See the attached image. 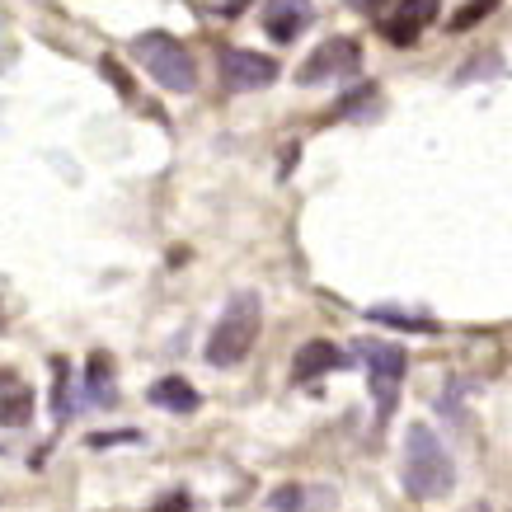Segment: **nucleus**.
<instances>
[{
    "label": "nucleus",
    "mask_w": 512,
    "mask_h": 512,
    "mask_svg": "<svg viewBox=\"0 0 512 512\" xmlns=\"http://www.w3.org/2000/svg\"><path fill=\"white\" fill-rule=\"evenodd\" d=\"M85 395H90L99 409H113V404H118V376H113L109 353H94L90 357V372H85Z\"/></svg>",
    "instance_id": "12"
},
{
    "label": "nucleus",
    "mask_w": 512,
    "mask_h": 512,
    "mask_svg": "<svg viewBox=\"0 0 512 512\" xmlns=\"http://www.w3.org/2000/svg\"><path fill=\"white\" fill-rule=\"evenodd\" d=\"M245 5H249V0H217V10H221V15H240Z\"/></svg>",
    "instance_id": "18"
},
{
    "label": "nucleus",
    "mask_w": 512,
    "mask_h": 512,
    "mask_svg": "<svg viewBox=\"0 0 512 512\" xmlns=\"http://www.w3.org/2000/svg\"><path fill=\"white\" fill-rule=\"evenodd\" d=\"M315 19V5L311 0H268L264 5V33L273 38V43H296L301 33L311 29Z\"/></svg>",
    "instance_id": "7"
},
{
    "label": "nucleus",
    "mask_w": 512,
    "mask_h": 512,
    "mask_svg": "<svg viewBox=\"0 0 512 512\" xmlns=\"http://www.w3.org/2000/svg\"><path fill=\"white\" fill-rule=\"evenodd\" d=\"M400 484H404V494L419 498V503L447 498L451 489H456V461H451V451L442 447V437H437L428 423H414V428L404 433Z\"/></svg>",
    "instance_id": "1"
},
{
    "label": "nucleus",
    "mask_w": 512,
    "mask_h": 512,
    "mask_svg": "<svg viewBox=\"0 0 512 512\" xmlns=\"http://www.w3.org/2000/svg\"><path fill=\"white\" fill-rule=\"evenodd\" d=\"M132 62L170 94H193V85H198V62L188 57V47L160 29L132 38Z\"/></svg>",
    "instance_id": "3"
},
{
    "label": "nucleus",
    "mask_w": 512,
    "mask_h": 512,
    "mask_svg": "<svg viewBox=\"0 0 512 512\" xmlns=\"http://www.w3.org/2000/svg\"><path fill=\"white\" fill-rule=\"evenodd\" d=\"M437 10H442L437 0H400V5H395V15L381 19V33H386L395 47L419 43V33L437 19Z\"/></svg>",
    "instance_id": "8"
},
{
    "label": "nucleus",
    "mask_w": 512,
    "mask_h": 512,
    "mask_svg": "<svg viewBox=\"0 0 512 512\" xmlns=\"http://www.w3.org/2000/svg\"><path fill=\"white\" fill-rule=\"evenodd\" d=\"M489 10H498V0H470V5H461V15L451 19V29H475Z\"/></svg>",
    "instance_id": "16"
},
{
    "label": "nucleus",
    "mask_w": 512,
    "mask_h": 512,
    "mask_svg": "<svg viewBox=\"0 0 512 512\" xmlns=\"http://www.w3.org/2000/svg\"><path fill=\"white\" fill-rule=\"evenodd\" d=\"M76 390H71V367H66L62 357L52 362V419L66 423L71 414H76V400H71Z\"/></svg>",
    "instance_id": "13"
},
{
    "label": "nucleus",
    "mask_w": 512,
    "mask_h": 512,
    "mask_svg": "<svg viewBox=\"0 0 512 512\" xmlns=\"http://www.w3.org/2000/svg\"><path fill=\"white\" fill-rule=\"evenodd\" d=\"M259 329H264V301H259V292H235L231 301H226V311H221V320L212 325V334H207V362L212 367H235V362H245L249 348L259 343Z\"/></svg>",
    "instance_id": "2"
},
{
    "label": "nucleus",
    "mask_w": 512,
    "mask_h": 512,
    "mask_svg": "<svg viewBox=\"0 0 512 512\" xmlns=\"http://www.w3.org/2000/svg\"><path fill=\"white\" fill-rule=\"evenodd\" d=\"M367 320H376V325H395V329H414V334H433L437 329V320H428V315H409V311H395V306H372Z\"/></svg>",
    "instance_id": "14"
},
{
    "label": "nucleus",
    "mask_w": 512,
    "mask_h": 512,
    "mask_svg": "<svg viewBox=\"0 0 512 512\" xmlns=\"http://www.w3.org/2000/svg\"><path fill=\"white\" fill-rule=\"evenodd\" d=\"M278 80V62L264 57V52H245V47H231L221 52V85L231 94H249V90H264Z\"/></svg>",
    "instance_id": "6"
},
{
    "label": "nucleus",
    "mask_w": 512,
    "mask_h": 512,
    "mask_svg": "<svg viewBox=\"0 0 512 512\" xmlns=\"http://www.w3.org/2000/svg\"><path fill=\"white\" fill-rule=\"evenodd\" d=\"M146 400L156 404V409H170V414H198V404H202L198 390L188 386L184 376H160Z\"/></svg>",
    "instance_id": "10"
},
{
    "label": "nucleus",
    "mask_w": 512,
    "mask_h": 512,
    "mask_svg": "<svg viewBox=\"0 0 512 512\" xmlns=\"http://www.w3.org/2000/svg\"><path fill=\"white\" fill-rule=\"evenodd\" d=\"M348 5H353V10H362V15H372V10H381L386 0H348Z\"/></svg>",
    "instance_id": "19"
},
{
    "label": "nucleus",
    "mask_w": 512,
    "mask_h": 512,
    "mask_svg": "<svg viewBox=\"0 0 512 512\" xmlns=\"http://www.w3.org/2000/svg\"><path fill=\"white\" fill-rule=\"evenodd\" d=\"M156 512H188V494H170V498H160V508Z\"/></svg>",
    "instance_id": "17"
},
{
    "label": "nucleus",
    "mask_w": 512,
    "mask_h": 512,
    "mask_svg": "<svg viewBox=\"0 0 512 512\" xmlns=\"http://www.w3.org/2000/svg\"><path fill=\"white\" fill-rule=\"evenodd\" d=\"M362 71V43L357 38H325L306 62L296 66V85H325V80H348Z\"/></svg>",
    "instance_id": "5"
},
{
    "label": "nucleus",
    "mask_w": 512,
    "mask_h": 512,
    "mask_svg": "<svg viewBox=\"0 0 512 512\" xmlns=\"http://www.w3.org/2000/svg\"><path fill=\"white\" fill-rule=\"evenodd\" d=\"M306 498H311V489H301V484H282V489L268 494V508L273 512H306Z\"/></svg>",
    "instance_id": "15"
},
{
    "label": "nucleus",
    "mask_w": 512,
    "mask_h": 512,
    "mask_svg": "<svg viewBox=\"0 0 512 512\" xmlns=\"http://www.w3.org/2000/svg\"><path fill=\"white\" fill-rule=\"evenodd\" d=\"M339 367H348V357H343L334 343L315 339V343H306V348L296 353V362H292V386H306V381H315V376H325V372H339Z\"/></svg>",
    "instance_id": "9"
},
{
    "label": "nucleus",
    "mask_w": 512,
    "mask_h": 512,
    "mask_svg": "<svg viewBox=\"0 0 512 512\" xmlns=\"http://www.w3.org/2000/svg\"><path fill=\"white\" fill-rule=\"evenodd\" d=\"M33 419V390L15 376H5L0 386V428H24Z\"/></svg>",
    "instance_id": "11"
},
{
    "label": "nucleus",
    "mask_w": 512,
    "mask_h": 512,
    "mask_svg": "<svg viewBox=\"0 0 512 512\" xmlns=\"http://www.w3.org/2000/svg\"><path fill=\"white\" fill-rule=\"evenodd\" d=\"M470 512H489V508H484V503H475V508H470Z\"/></svg>",
    "instance_id": "20"
},
{
    "label": "nucleus",
    "mask_w": 512,
    "mask_h": 512,
    "mask_svg": "<svg viewBox=\"0 0 512 512\" xmlns=\"http://www.w3.org/2000/svg\"><path fill=\"white\" fill-rule=\"evenodd\" d=\"M353 357L362 362L367 372V386H372V404H376V428H386L390 414H395V400H400V381H404V357L400 343L390 339H357L353 343Z\"/></svg>",
    "instance_id": "4"
}]
</instances>
